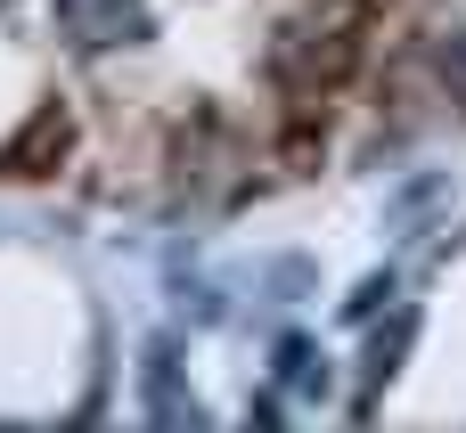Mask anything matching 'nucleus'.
<instances>
[{
	"label": "nucleus",
	"instance_id": "1",
	"mask_svg": "<svg viewBox=\"0 0 466 433\" xmlns=\"http://www.w3.org/2000/svg\"><path fill=\"white\" fill-rule=\"evenodd\" d=\"M57 25L82 49H123V41L147 33V8L139 0H57Z\"/></svg>",
	"mask_w": 466,
	"mask_h": 433
},
{
	"label": "nucleus",
	"instance_id": "2",
	"mask_svg": "<svg viewBox=\"0 0 466 433\" xmlns=\"http://www.w3.org/2000/svg\"><path fill=\"white\" fill-rule=\"evenodd\" d=\"M279 368H287V385H295V393H311V385H328V360H319L311 344H287V352H279Z\"/></svg>",
	"mask_w": 466,
	"mask_h": 433
}]
</instances>
